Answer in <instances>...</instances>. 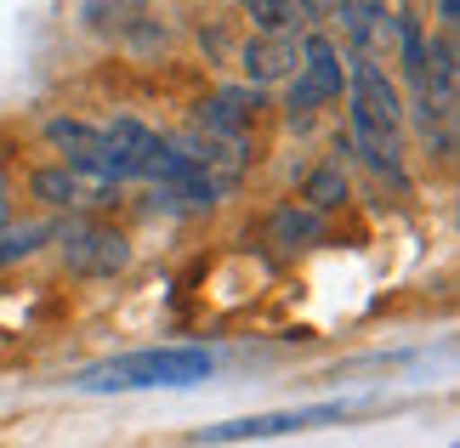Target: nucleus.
<instances>
[{"label":"nucleus","mask_w":460,"mask_h":448,"mask_svg":"<svg viewBox=\"0 0 460 448\" xmlns=\"http://www.w3.org/2000/svg\"><path fill=\"white\" fill-rule=\"evenodd\" d=\"M217 369L210 347H143V352H119L102 364L80 369V391H154V386H199Z\"/></svg>","instance_id":"f257e3e1"},{"label":"nucleus","mask_w":460,"mask_h":448,"mask_svg":"<svg viewBox=\"0 0 460 448\" xmlns=\"http://www.w3.org/2000/svg\"><path fill=\"white\" fill-rule=\"evenodd\" d=\"M347 131H358V136H398L403 131V92L381 57L347 51Z\"/></svg>","instance_id":"f03ea898"},{"label":"nucleus","mask_w":460,"mask_h":448,"mask_svg":"<svg viewBox=\"0 0 460 448\" xmlns=\"http://www.w3.org/2000/svg\"><path fill=\"white\" fill-rule=\"evenodd\" d=\"M347 97V51L330 34H302V68L285 85V114L290 119H313L318 109Z\"/></svg>","instance_id":"7ed1b4c3"},{"label":"nucleus","mask_w":460,"mask_h":448,"mask_svg":"<svg viewBox=\"0 0 460 448\" xmlns=\"http://www.w3.org/2000/svg\"><path fill=\"white\" fill-rule=\"evenodd\" d=\"M51 244H58V256L75 278H114L131 267V239L114 222H97V216L58 222V239Z\"/></svg>","instance_id":"20e7f679"},{"label":"nucleus","mask_w":460,"mask_h":448,"mask_svg":"<svg viewBox=\"0 0 460 448\" xmlns=\"http://www.w3.org/2000/svg\"><path fill=\"white\" fill-rule=\"evenodd\" d=\"M358 415V403H307V408H268V415H239V420H222V426H205L193 443H256V437H290V432H313V426H341Z\"/></svg>","instance_id":"39448f33"},{"label":"nucleus","mask_w":460,"mask_h":448,"mask_svg":"<svg viewBox=\"0 0 460 448\" xmlns=\"http://www.w3.org/2000/svg\"><path fill=\"white\" fill-rule=\"evenodd\" d=\"M239 85L251 92H268V85H290L296 68H302V34H251L239 46Z\"/></svg>","instance_id":"423d86ee"},{"label":"nucleus","mask_w":460,"mask_h":448,"mask_svg":"<svg viewBox=\"0 0 460 448\" xmlns=\"http://www.w3.org/2000/svg\"><path fill=\"white\" fill-rule=\"evenodd\" d=\"M102 148H109V171H114L119 188H126V182H148V165L159 154V131L143 125V119H131V114H119L114 125H102Z\"/></svg>","instance_id":"0eeeda50"},{"label":"nucleus","mask_w":460,"mask_h":448,"mask_svg":"<svg viewBox=\"0 0 460 448\" xmlns=\"http://www.w3.org/2000/svg\"><path fill=\"white\" fill-rule=\"evenodd\" d=\"M256 109H261V92H251V85H217L210 97L193 102V131L199 136H251Z\"/></svg>","instance_id":"6e6552de"},{"label":"nucleus","mask_w":460,"mask_h":448,"mask_svg":"<svg viewBox=\"0 0 460 448\" xmlns=\"http://www.w3.org/2000/svg\"><path fill=\"white\" fill-rule=\"evenodd\" d=\"M324 233H330V222L318 216V210H307V205H296V199H285V205H273L268 210V222H261V239H268L273 250H313V244H324Z\"/></svg>","instance_id":"1a4fd4ad"},{"label":"nucleus","mask_w":460,"mask_h":448,"mask_svg":"<svg viewBox=\"0 0 460 448\" xmlns=\"http://www.w3.org/2000/svg\"><path fill=\"white\" fill-rule=\"evenodd\" d=\"M29 199L46 205V210H80L85 199H92V188H85L75 171H63L58 159H51V165H34L29 171Z\"/></svg>","instance_id":"9d476101"},{"label":"nucleus","mask_w":460,"mask_h":448,"mask_svg":"<svg viewBox=\"0 0 460 448\" xmlns=\"http://www.w3.org/2000/svg\"><path fill=\"white\" fill-rule=\"evenodd\" d=\"M347 199H352V176H347V165H335V159H324V165H313V171L302 176V193H296V205L318 210V216L341 210Z\"/></svg>","instance_id":"9b49d317"},{"label":"nucleus","mask_w":460,"mask_h":448,"mask_svg":"<svg viewBox=\"0 0 460 448\" xmlns=\"http://www.w3.org/2000/svg\"><path fill=\"white\" fill-rule=\"evenodd\" d=\"M256 34H302L307 23V0H251L244 6Z\"/></svg>","instance_id":"f8f14e48"},{"label":"nucleus","mask_w":460,"mask_h":448,"mask_svg":"<svg viewBox=\"0 0 460 448\" xmlns=\"http://www.w3.org/2000/svg\"><path fill=\"white\" fill-rule=\"evenodd\" d=\"M58 239V222H6L0 227V267H12V261H29L40 244Z\"/></svg>","instance_id":"ddd939ff"},{"label":"nucleus","mask_w":460,"mask_h":448,"mask_svg":"<svg viewBox=\"0 0 460 448\" xmlns=\"http://www.w3.org/2000/svg\"><path fill=\"white\" fill-rule=\"evenodd\" d=\"M6 222H12V176L0 171V227H6Z\"/></svg>","instance_id":"4468645a"}]
</instances>
